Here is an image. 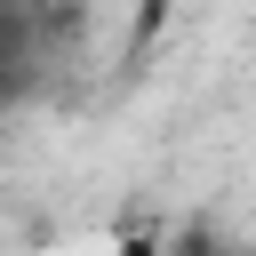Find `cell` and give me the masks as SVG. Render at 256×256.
<instances>
[{
  "label": "cell",
  "mask_w": 256,
  "mask_h": 256,
  "mask_svg": "<svg viewBox=\"0 0 256 256\" xmlns=\"http://www.w3.org/2000/svg\"><path fill=\"white\" fill-rule=\"evenodd\" d=\"M168 256H240V248H224L216 232H200V224H192V232H176V248H168Z\"/></svg>",
  "instance_id": "cell-1"
},
{
  "label": "cell",
  "mask_w": 256,
  "mask_h": 256,
  "mask_svg": "<svg viewBox=\"0 0 256 256\" xmlns=\"http://www.w3.org/2000/svg\"><path fill=\"white\" fill-rule=\"evenodd\" d=\"M56 8H64V16H80V8H88V0H56Z\"/></svg>",
  "instance_id": "cell-2"
},
{
  "label": "cell",
  "mask_w": 256,
  "mask_h": 256,
  "mask_svg": "<svg viewBox=\"0 0 256 256\" xmlns=\"http://www.w3.org/2000/svg\"><path fill=\"white\" fill-rule=\"evenodd\" d=\"M120 256H152V248H120Z\"/></svg>",
  "instance_id": "cell-3"
}]
</instances>
